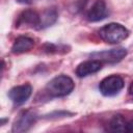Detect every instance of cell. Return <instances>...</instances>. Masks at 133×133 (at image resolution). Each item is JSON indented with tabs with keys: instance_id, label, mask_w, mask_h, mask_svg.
<instances>
[{
	"instance_id": "6da1fadb",
	"label": "cell",
	"mask_w": 133,
	"mask_h": 133,
	"mask_svg": "<svg viewBox=\"0 0 133 133\" xmlns=\"http://www.w3.org/2000/svg\"><path fill=\"white\" fill-rule=\"evenodd\" d=\"M74 89V81L65 75H59L50 80L46 85V91L51 97H64Z\"/></svg>"
},
{
	"instance_id": "7a4b0ae2",
	"label": "cell",
	"mask_w": 133,
	"mask_h": 133,
	"mask_svg": "<svg viewBox=\"0 0 133 133\" xmlns=\"http://www.w3.org/2000/svg\"><path fill=\"white\" fill-rule=\"evenodd\" d=\"M100 37L108 44H118L129 36V30L118 23H109L99 31Z\"/></svg>"
},
{
	"instance_id": "3957f363",
	"label": "cell",
	"mask_w": 133,
	"mask_h": 133,
	"mask_svg": "<svg viewBox=\"0 0 133 133\" xmlns=\"http://www.w3.org/2000/svg\"><path fill=\"white\" fill-rule=\"evenodd\" d=\"M124 80L122 77L117 75H111L104 78L100 84L99 89L100 92L105 97H112L117 95L124 87Z\"/></svg>"
},
{
	"instance_id": "277c9868",
	"label": "cell",
	"mask_w": 133,
	"mask_h": 133,
	"mask_svg": "<svg viewBox=\"0 0 133 133\" xmlns=\"http://www.w3.org/2000/svg\"><path fill=\"white\" fill-rule=\"evenodd\" d=\"M89 56L96 60L106 63H116L127 56V50L125 48H114L99 52H92Z\"/></svg>"
},
{
	"instance_id": "5b68a950",
	"label": "cell",
	"mask_w": 133,
	"mask_h": 133,
	"mask_svg": "<svg viewBox=\"0 0 133 133\" xmlns=\"http://www.w3.org/2000/svg\"><path fill=\"white\" fill-rule=\"evenodd\" d=\"M36 119H37V114L35 111L25 110V111L21 112L19 114L18 118L15 121L12 128H11V132H14V133L26 132L33 126V124L36 122Z\"/></svg>"
},
{
	"instance_id": "8992f818",
	"label": "cell",
	"mask_w": 133,
	"mask_h": 133,
	"mask_svg": "<svg viewBox=\"0 0 133 133\" xmlns=\"http://www.w3.org/2000/svg\"><path fill=\"white\" fill-rule=\"evenodd\" d=\"M32 94V87L30 84H22L12 87L8 91V98L15 105H22L24 104Z\"/></svg>"
},
{
	"instance_id": "52a82bcc",
	"label": "cell",
	"mask_w": 133,
	"mask_h": 133,
	"mask_svg": "<svg viewBox=\"0 0 133 133\" xmlns=\"http://www.w3.org/2000/svg\"><path fill=\"white\" fill-rule=\"evenodd\" d=\"M109 15L107 5L104 0H96V2L89 8L86 17L89 22H99L107 18Z\"/></svg>"
},
{
	"instance_id": "ba28073f",
	"label": "cell",
	"mask_w": 133,
	"mask_h": 133,
	"mask_svg": "<svg viewBox=\"0 0 133 133\" xmlns=\"http://www.w3.org/2000/svg\"><path fill=\"white\" fill-rule=\"evenodd\" d=\"M102 69V62L96 59L92 60H86L78 64L76 68V75L80 78L89 76L91 74H95L99 72Z\"/></svg>"
},
{
	"instance_id": "9c48e42d",
	"label": "cell",
	"mask_w": 133,
	"mask_h": 133,
	"mask_svg": "<svg viewBox=\"0 0 133 133\" xmlns=\"http://www.w3.org/2000/svg\"><path fill=\"white\" fill-rule=\"evenodd\" d=\"M21 25H26V26L38 29V27H39V15L36 11L31 10V9L24 10L19 16L16 26L19 27Z\"/></svg>"
},
{
	"instance_id": "30bf717a",
	"label": "cell",
	"mask_w": 133,
	"mask_h": 133,
	"mask_svg": "<svg viewBox=\"0 0 133 133\" xmlns=\"http://www.w3.org/2000/svg\"><path fill=\"white\" fill-rule=\"evenodd\" d=\"M34 46V41L28 36H19L16 38L12 47L11 52L14 54H21L24 52L29 51Z\"/></svg>"
},
{
	"instance_id": "8fae6325",
	"label": "cell",
	"mask_w": 133,
	"mask_h": 133,
	"mask_svg": "<svg viewBox=\"0 0 133 133\" xmlns=\"http://www.w3.org/2000/svg\"><path fill=\"white\" fill-rule=\"evenodd\" d=\"M56 19H57V11L55 8H48V9L44 10L39 15V27H38V29L46 28V27L53 25L56 22Z\"/></svg>"
},
{
	"instance_id": "7c38bea8",
	"label": "cell",
	"mask_w": 133,
	"mask_h": 133,
	"mask_svg": "<svg viewBox=\"0 0 133 133\" xmlns=\"http://www.w3.org/2000/svg\"><path fill=\"white\" fill-rule=\"evenodd\" d=\"M127 121L123 115L116 114L113 115L109 122V129L113 132H127Z\"/></svg>"
},
{
	"instance_id": "4fadbf2b",
	"label": "cell",
	"mask_w": 133,
	"mask_h": 133,
	"mask_svg": "<svg viewBox=\"0 0 133 133\" xmlns=\"http://www.w3.org/2000/svg\"><path fill=\"white\" fill-rule=\"evenodd\" d=\"M127 132H133V118L128 122V125H127Z\"/></svg>"
},
{
	"instance_id": "5bb4252c",
	"label": "cell",
	"mask_w": 133,
	"mask_h": 133,
	"mask_svg": "<svg viewBox=\"0 0 133 133\" xmlns=\"http://www.w3.org/2000/svg\"><path fill=\"white\" fill-rule=\"evenodd\" d=\"M18 2H20V3H23V4H31V3H33L35 0H17Z\"/></svg>"
},
{
	"instance_id": "9a60e30c",
	"label": "cell",
	"mask_w": 133,
	"mask_h": 133,
	"mask_svg": "<svg viewBox=\"0 0 133 133\" xmlns=\"http://www.w3.org/2000/svg\"><path fill=\"white\" fill-rule=\"evenodd\" d=\"M129 94L133 96V81H132V83H131L130 86H129Z\"/></svg>"
}]
</instances>
